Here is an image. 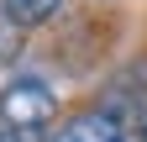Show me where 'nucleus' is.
<instances>
[{"instance_id": "obj_1", "label": "nucleus", "mask_w": 147, "mask_h": 142, "mask_svg": "<svg viewBox=\"0 0 147 142\" xmlns=\"http://www.w3.org/2000/svg\"><path fill=\"white\" fill-rule=\"evenodd\" d=\"M53 121H58V95H53V84L32 79V74H16L5 90H0V126L42 132Z\"/></svg>"}, {"instance_id": "obj_2", "label": "nucleus", "mask_w": 147, "mask_h": 142, "mask_svg": "<svg viewBox=\"0 0 147 142\" xmlns=\"http://www.w3.org/2000/svg\"><path fill=\"white\" fill-rule=\"evenodd\" d=\"M47 142H131V132H126V121L116 111H105V105H89V111H74L63 116L58 126H53Z\"/></svg>"}, {"instance_id": "obj_3", "label": "nucleus", "mask_w": 147, "mask_h": 142, "mask_svg": "<svg viewBox=\"0 0 147 142\" xmlns=\"http://www.w3.org/2000/svg\"><path fill=\"white\" fill-rule=\"evenodd\" d=\"M5 5V16L21 32H37V26H47V21H58V11H63V0H0Z\"/></svg>"}, {"instance_id": "obj_4", "label": "nucleus", "mask_w": 147, "mask_h": 142, "mask_svg": "<svg viewBox=\"0 0 147 142\" xmlns=\"http://www.w3.org/2000/svg\"><path fill=\"white\" fill-rule=\"evenodd\" d=\"M21 53H26V32L5 16V5H0V68H11Z\"/></svg>"}, {"instance_id": "obj_5", "label": "nucleus", "mask_w": 147, "mask_h": 142, "mask_svg": "<svg viewBox=\"0 0 147 142\" xmlns=\"http://www.w3.org/2000/svg\"><path fill=\"white\" fill-rule=\"evenodd\" d=\"M0 142H47L42 132H21V126H0Z\"/></svg>"}, {"instance_id": "obj_6", "label": "nucleus", "mask_w": 147, "mask_h": 142, "mask_svg": "<svg viewBox=\"0 0 147 142\" xmlns=\"http://www.w3.org/2000/svg\"><path fill=\"white\" fill-rule=\"evenodd\" d=\"M131 142H147V111H137V132H131Z\"/></svg>"}]
</instances>
